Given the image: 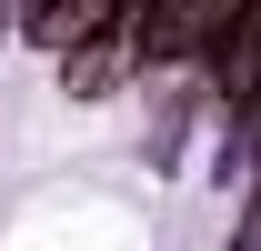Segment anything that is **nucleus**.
<instances>
[{"instance_id":"obj_1","label":"nucleus","mask_w":261,"mask_h":251,"mask_svg":"<svg viewBox=\"0 0 261 251\" xmlns=\"http://www.w3.org/2000/svg\"><path fill=\"white\" fill-rule=\"evenodd\" d=\"M141 61H151V51H141V0H130V10H111V20L61 61V91H70V101H111Z\"/></svg>"},{"instance_id":"obj_2","label":"nucleus","mask_w":261,"mask_h":251,"mask_svg":"<svg viewBox=\"0 0 261 251\" xmlns=\"http://www.w3.org/2000/svg\"><path fill=\"white\" fill-rule=\"evenodd\" d=\"M231 0H141V51L151 61H211Z\"/></svg>"},{"instance_id":"obj_3","label":"nucleus","mask_w":261,"mask_h":251,"mask_svg":"<svg viewBox=\"0 0 261 251\" xmlns=\"http://www.w3.org/2000/svg\"><path fill=\"white\" fill-rule=\"evenodd\" d=\"M211 91L231 111H261V0H231L221 40H211Z\"/></svg>"}]
</instances>
